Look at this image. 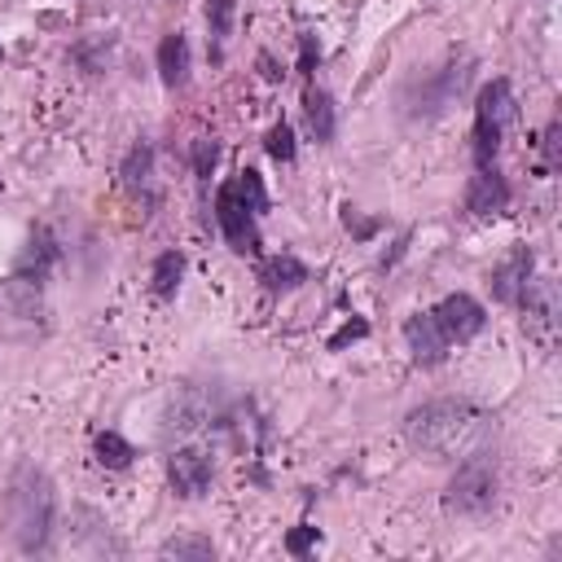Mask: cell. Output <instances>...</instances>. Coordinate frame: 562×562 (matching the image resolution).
Segmentation results:
<instances>
[{"mask_svg": "<svg viewBox=\"0 0 562 562\" xmlns=\"http://www.w3.org/2000/svg\"><path fill=\"white\" fill-rule=\"evenodd\" d=\"M400 430H404V443L413 452L435 457V461H461L470 452L492 448L496 417L465 395H439V400L408 408Z\"/></svg>", "mask_w": 562, "mask_h": 562, "instance_id": "cell-1", "label": "cell"}, {"mask_svg": "<svg viewBox=\"0 0 562 562\" xmlns=\"http://www.w3.org/2000/svg\"><path fill=\"white\" fill-rule=\"evenodd\" d=\"M4 531L13 540V549L22 553H44L53 544V527H57V483L48 479L44 465L35 461H18L9 470L4 483Z\"/></svg>", "mask_w": 562, "mask_h": 562, "instance_id": "cell-2", "label": "cell"}, {"mask_svg": "<svg viewBox=\"0 0 562 562\" xmlns=\"http://www.w3.org/2000/svg\"><path fill=\"white\" fill-rule=\"evenodd\" d=\"M470 75H474V57L461 53V57H448L443 66H435V70L408 79V88L400 92V110H404V119H413V123L443 119V114L461 101V92L470 88Z\"/></svg>", "mask_w": 562, "mask_h": 562, "instance_id": "cell-3", "label": "cell"}, {"mask_svg": "<svg viewBox=\"0 0 562 562\" xmlns=\"http://www.w3.org/2000/svg\"><path fill=\"white\" fill-rule=\"evenodd\" d=\"M514 123H518L514 83L505 75H496L474 97V132H470V158H474V167H492L501 158V145H505V136H509Z\"/></svg>", "mask_w": 562, "mask_h": 562, "instance_id": "cell-4", "label": "cell"}, {"mask_svg": "<svg viewBox=\"0 0 562 562\" xmlns=\"http://www.w3.org/2000/svg\"><path fill=\"white\" fill-rule=\"evenodd\" d=\"M496 496H501V470L492 448L461 457L452 479L443 483V509L457 518H487L496 509Z\"/></svg>", "mask_w": 562, "mask_h": 562, "instance_id": "cell-5", "label": "cell"}, {"mask_svg": "<svg viewBox=\"0 0 562 562\" xmlns=\"http://www.w3.org/2000/svg\"><path fill=\"white\" fill-rule=\"evenodd\" d=\"M518 316H522V334L527 342H536L544 356L558 347V329H562V290L553 277L544 272H531V281L522 285L518 294Z\"/></svg>", "mask_w": 562, "mask_h": 562, "instance_id": "cell-6", "label": "cell"}, {"mask_svg": "<svg viewBox=\"0 0 562 562\" xmlns=\"http://www.w3.org/2000/svg\"><path fill=\"white\" fill-rule=\"evenodd\" d=\"M215 228H220V237H224V246L233 255H263L259 211L233 189V180H224L215 189Z\"/></svg>", "mask_w": 562, "mask_h": 562, "instance_id": "cell-7", "label": "cell"}, {"mask_svg": "<svg viewBox=\"0 0 562 562\" xmlns=\"http://www.w3.org/2000/svg\"><path fill=\"white\" fill-rule=\"evenodd\" d=\"M211 422H220V408H215L211 391H202L193 382H180L171 391V400H167V413H162L158 435H162V443H171V439H189L193 430H202Z\"/></svg>", "mask_w": 562, "mask_h": 562, "instance_id": "cell-8", "label": "cell"}, {"mask_svg": "<svg viewBox=\"0 0 562 562\" xmlns=\"http://www.w3.org/2000/svg\"><path fill=\"white\" fill-rule=\"evenodd\" d=\"M162 470H167V487H171V496H180V501H202V496L211 492V479H215L211 452H206V448H193V443L167 448Z\"/></svg>", "mask_w": 562, "mask_h": 562, "instance_id": "cell-9", "label": "cell"}, {"mask_svg": "<svg viewBox=\"0 0 562 562\" xmlns=\"http://www.w3.org/2000/svg\"><path fill=\"white\" fill-rule=\"evenodd\" d=\"M57 263H61V241H57V233H53L48 224H31V233H26L22 250L13 255V268H9V277H13V281H26V285H40V290H44Z\"/></svg>", "mask_w": 562, "mask_h": 562, "instance_id": "cell-10", "label": "cell"}, {"mask_svg": "<svg viewBox=\"0 0 562 562\" xmlns=\"http://www.w3.org/2000/svg\"><path fill=\"white\" fill-rule=\"evenodd\" d=\"M430 312V321L439 325V334L452 342V347H461V342H470V338H479L483 334V325H487V307L474 299V294H465V290H452V294H443L435 307H426Z\"/></svg>", "mask_w": 562, "mask_h": 562, "instance_id": "cell-11", "label": "cell"}, {"mask_svg": "<svg viewBox=\"0 0 562 562\" xmlns=\"http://www.w3.org/2000/svg\"><path fill=\"white\" fill-rule=\"evenodd\" d=\"M119 184H123V193H127L136 206H145V215H154V206H158V184H154V145H149V140H132V145H127V154H123V162H119Z\"/></svg>", "mask_w": 562, "mask_h": 562, "instance_id": "cell-12", "label": "cell"}, {"mask_svg": "<svg viewBox=\"0 0 562 562\" xmlns=\"http://www.w3.org/2000/svg\"><path fill=\"white\" fill-rule=\"evenodd\" d=\"M509 202H514V189H509V180L501 176V167H496V162H492V167H474V176H470V184H465V211H470L474 220H492V215H505Z\"/></svg>", "mask_w": 562, "mask_h": 562, "instance_id": "cell-13", "label": "cell"}, {"mask_svg": "<svg viewBox=\"0 0 562 562\" xmlns=\"http://www.w3.org/2000/svg\"><path fill=\"white\" fill-rule=\"evenodd\" d=\"M531 272H536V250H531V246H514V250H509L501 263H492V272H487L492 299L505 303V307H514L518 294H522V285L531 281Z\"/></svg>", "mask_w": 562, "mask_h": 562, "instance_id": "cell-14", "label": "cell"}, {"mask_svg": "<svg viewBox=\"0 0 562 562\" xmlns=\"http://www.w3.org/2000/svg\"><path fill=\"white\" fill-rule=\"evenodd\" d=\"M255 281H259L268 294H294L299 285L312 281V268H307L294 250H277V255H259Z\"/></svg>", "mask_w": 562, "mask_h": 562, "instance_id": "cell-15", "label": "cell"}, {"mask_svg": "<svg viewBox=\"0 0 562 562\" xmlns=\"http://www.w3.org/2000/svg\"><path fill=\"white\" fill-rule=\"evenodd\" d=\"M404 342H408V356H413L417 369H435V364H443L448 351H452V342L439 334V325L430 321V312H413V316L404 321Z\"/></svg>", "mask_w": 562, "mask_h": 562, "instance_id": "cell-16", "label": "cell"}, {"mask_svg": "<svg viewBox=\"0 0 562 562\" xmlns=\"http://www.w3.org/2000/svg\"><path fill=\"white\" fill-rule=\"evenodd\" d=\"M303 127H307V136L316 145H329L338 136V105L316 79L303 83Z\"/></svg>", "mask_w": 562, "mask_h": 562, "instance_id": "cell-17", "label": "cell"}, {"mask_svg": "<svg viewBox=\"0 0 562 562\" xmlns=\"http://www.w3.org/2000/svg\"><path fill=\"white\" fill-rule=\"evenodd\" d=\"M154 61H158V79H162L167 92H180V88L189 83V40H184L180 31H167V35L158 40Z\"/></svg>", "mask_w": 562, "mask_h": 562, "instance_id": "cell-18", "label": "cell"}, {"mask_svg": "<svg viewBox=\"0 0 562 562\" xmlns=\"http://www.w3.org/2000/svg\"><path fill=\"white\" fill-rule=\"evenodd\" d=\"M184 268H189V255L184 250H162L154 263H149V294L158 303H171L180 281H184Z\"/></svg>", "mask_w": 562, "mask_h": 562, "instance_id": "cell-19", "label": "cell"}, {"mask_svg": "<svg viewBox=\"0 0 562 562\" xmlns=\"http://www.w3.org/2000/svg\"><path fill=\"white\" fill-rule=\"evenodd\" d=\"M233 22H237V0H206V40H211V61L224 57V40L233 35Z\"/></svg>", "mask_w": 562, "mask_h": 562, "instance_id": "cell-20", "label": "cell"}, {"mask_svg": "<svg viewBox=\"0 0 562 562\" xmlns=\"http://www.w3.org/2000/svg\"><path fill=\"white\" fill-rule=\"evenodd\" d=\"M92 457H97V465H105V470H127V465L136 461V448H132L119 430H101V435L92 439Z\"/></svg>", "mask_w": 562, "mask_h": 562, "instance_id": "cell-21", "label": "cell"}, {"mask_svg": "<svg viewBox=\"0 0 562 562\" xmlns=\"http://www.w3.org/2000/svg\"><path fill=\"white\" fill-rule=\"evenodd\" d=\"M158 558L206 562V558H215V544H211V536H193V531H184V536H167V540L158 544Z\"/></svg>", "mask_w": 562, "mask_h": 562, "instance_id": "cell-22", "label": "cell"}, {"mask_svg": "<svg viewBox=\"0 0 562 562\" xmlns=\"http://www.w3.org/2000/svg\"><path fill=\"white\" fill-rule=\"evenodd\" d=\"M189 167H193V180L206 189L211 176H215V167H220V140L215 136H198L189 145Z\"/></svg>", "mask_w": 562, "mask_h": 562, "instance_id": "cell-23", "label": "cell"}, {"mask_svg": "<svg viewBox=\"0 0 562 562\" xmlns=\"http://www.w3.org/2000/svg\"><path fill=\"white\" fill-rule=\"evenodd\" d=\"M263 154L277 158V162H294L299 158V145H294V127L285 119H277L268 132H263Z\"/></svg>", "mask_w": 562, "mask_h": 562, "instance_id": "cell-24", "label": "cell"}, {"mask_svg": "<svg viewBox=\"0 0 562 562\" xmlns=\"http://www.w3.org/2000/svg\"><path fill=\"white\" fill-rule=\"evenodd\" d=\"M540 154H544V162H540V176H553V171L562 167V119H558V114L544 123V136H540Z\"/></svg>", "mask_w": 562, "mask_h": 562, "instance_id": "cell-25", "label": "cell"}, {"mask_svg": "<svg viewBox=\"0 0 562 562\" xmlns=\"http://www.w3.org/2000/svg\"><path fill=\"white\" fill-rule=\"evenodd\" d=\"M316 66H321V40L312 31H299V75H303V83L316 75Z\"/></svg>", "mask_w": 562, "mask_h": 562, "instance_id": "cell-26", "label": "cell"}, {"mask_svg": "<svg viewBox=\"0 0 562 562\" xmlns=\"http://www.w3.org/2000/svg\"><path fill=\"white\" fill-rule=\"evenodd\" d=\"M316 544H321V527H307V522L285 536V553H290V558H307Z\"/></svg>", "mask_w": 562, "mask_h": 562, "instance_id": "cell-27", "label": "cell"}, {"mask_svg": "<svg viewBox=\"0 0 562 562\" xmlns=\"http://www.w3.org/2000/svg\"><path fill=\"white\" fill-rule=\"evenodd\" d=\"M360 338H369V321L364 316H351V321H342V329L338 334H329V351H342L347 342H360Z\"/></svg>", "mask_w": 562, "mask_h": 562, "instance_id": "cell-28", "label": "cell"}, {"mask_svg": "<svg viewBox=\"0 0 562 562\" xmlns=\"http://www.w3.org/2000/svg\"><path fill=\"white\" fill-rule=\"evenodd\" d=\"M342 228H347V233H356L360 241H369V237L382 228V220H364V215H360V211L347 202V206H342Z\"/></svg>", "mask_w": 562, "mask_h": 562, "instance_id": "cell-29", "label": "cell"}, {"mask_svg": "<svg viewBox=\"0 0 562 562\" xmlns=\"http://www.w3.org/2000/svg\"><path fill=\"white\" fill-rule=\"evenodd\" d=\"M259 66H263V79H268V83H277V79H281V70L272 66V57H268V53H259Z\"/></svg>", "mask_w": 562, "mask_h": 562, "instance_id": "cell-30", "label": "cell"}, {"mask_svg": "<svg viewBox=\"0 0 562 562\" xmlns=\"http://www.w3.org/2000/svg\"><path fill=\"white\" fill-rule=\"evenodd\" d=\"M0 61H4V48H0Z\"/></svg>", "mask_w": 562, "mask_h": 562, "instance_id": "cell-31", "label": "cell"}]
</instances>
